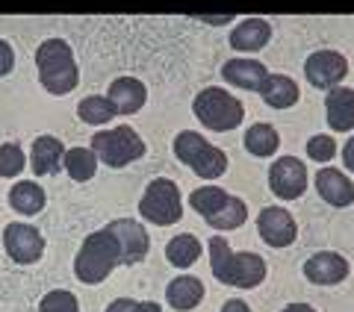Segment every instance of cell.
Wrapping results in <instances>:
<instances>
[{"label":"cell","mask_w":354,"mask_h":312,"mask_svg":"<svg viewBox=\"0 0 354 312\" xmlns=\"http://www.w3.org/2000/svg\"><path fill=\"white\" fill-rule=\"evenodd\" d=\"M245 218H248V209H245V204H242L239 197L230 195L227 204L221 206L213 218H207V224L213 227V230H236V227L245 224Z\"/></svg>","instance_id":"cell-27"},{"label":"cell","mask_w":354,"mask_h":312,"mask_svg":"<svg viewBox=\"0 0 354 312\" xmlns=\"http://www.w3.org/2000/svg\"><path fill=\"white\" fill-rule=\"evenodd\" d=\"M27 159L18 144H0V177H18Z\"/></svg>","instance_id":"cell-30"},{"label":"cell","mask_w":354,"mask_h":312,"mask_svg":"<svg viewBox=\"0 0 354 312\" xmlns=\"http://www.w3.org/2000/svg\"><path fill=\"white\" fill-rule=\"evenodd\" d=\"M198 256H201V242H198L192 233H180V236H174L165 244V260L177 265V269H189Z\"/></svg>","instance_id":"cell-25"},{"label":"cell","mask_w":354,"mask_h":312,"mask_svg":"<svg viewBox=\"0 0 354 312\" xmlns=\"http://www.w3.org/2000/svg\"><path fill=\"white\" fill-rule=\"evenodd\" d=\"M115 265H124V251H121V242L115 233L104 227L92 233V236H86L83 248L74 260V274L80 283L97 286L115 271Z\"/></svg>","instance_id":"cell-2"},{"label":"cell","mask_w":354,"mask_h":312,"mask_svg":"<svg viewBox=\"0 0 354 312\" xmlns=\"http://www.w3.org/2000/svg\"><path fill=\"white\" fill-rule=\"evenodd\" d=\"M139 312H162V306L153 304V300H145V304H139Z\"/></svg>","instance_id":"cell-37"},{"label":"cell","mask_w":354,"mask_h":312,"mask_svg":"<svg viewBox=\"0 0 354 312\" xmlns=\"http://www.w3.org/2000/svg\"><path fill=\"white\" fill-rule=\"evenodd\" d=\"M221 312H251V306L245 304V300L234 298V300H225V306H221Z\"/></svg>","instance_id":"cell-35"},{"label":"cell","mask_w":354,"mask_h":312,"mask_svg":"<svg viewBox=\"0 0 354 312\" xmlns=\"http://www.w3.org/2000/svg\"><path fill=\"white\" fill-rule=\"evenodd\" d=\"M106 312H139V300H133V298H118V300H113V304L106 306Z\"/></svg>","instance_id":"cell-33"},{"label":"cell","mask_w":354,"mask_h":312,"mask_svg":"<svg viewBox=\"0 0 354 312\" xmlns=\"http://www.w3.org/2000/svg\"><path fill=\"white\" fill-rule=\"evenodd\" d=\"M316 192L330 206H351L354 204V183L339 168H319L316 174Z\"/></svg>","instance_id":"cell-16"},{"label":"cell","mask_w":354,"mask_h":312,"mask_svg":"<svg viewBox=\"0 0 354 312\" xmlns=\"http://www.w3.org/2000/svg\"><path fill=\"white\" fill-rule=\"evenodd\" d=\"M106 227L113 230L118 236V242H121V251H124V265H136V262H142L148 256L151 239H148V233H145V227H142L139 221L115 218L113 224H106Z\"/></svg>","instance_id":"cell-13"},{"label":"cell","mask_w":354,"mask_h":312,"mask_svg":"<svg viewBox=\"0 0 354 312\" xmlns=\"http://www.w3.org/2000/svg\"><path fill=\"white\" fill-rule=\"evenodd\" d=\"M39 312H80V304H77L74 292H68V289H53V292L41 298Z\"/></svg>","instance_id":"cell-29"},{"label":"cell","mask_w":354,"mask_h":312,"mask_svg":"<svg viewBox=\"0 0 354 312\" xmlns=\"http://www.w3.org/2000/svg\"><path fill=\"white\" fill-rule=\"evenodd\" d=\"M97 153L92 148H71V150H65V171H68L71 180L77 183H86V180H92L95 171H97Z\"/></svg>","instance_id":"cell-24"},{"label":"cell","mask_w":354,"mask_h":312,"mask_svg":"<svg viewBox=\"0 0 354 312\" xmlns=\"http://www.w3.org/2000/svg\"><path fill=\"white\" fill-rule=\"evenodd\" d=\"M272 39V24L266 18H245L230 30V48L239 53H257Z\"/></svg>","instance_id":"cell-18"},{"label":"cell","mask_w":354,"mask_h":312,"mask_svg":"<svg viewBox=\"0 0 354 312\" xmlns=\"http://www.w3.org/2000/svg\"><path fill=\"white\" fill-rule=\"evenodd\" d=\"M30 168L36 171V177H48L65 168V144L57 136H39L32 142Z\"/></svg>","instance_id":"cell-19"},{"label":"cell","mask_w":354,"mask_h":312,"mask_svg":"<svg viewBox=\"0 0 354 312\" xmlns=\"http://www.w3.org/2000/svg\"><path fill=\"white\" fill-rule=\"evenodd\" d=\"M139 215L151 221L157 227H171L183 218V200H180V188L169 177H157L151 180L145 195L139 200Z\"/></svg>","instance_id":"cell-7"},{"label":"cell","mask_w":354,"mask_h":312,"mask_svg":"<svg viewBox=\"0 0 354 312\" xmlns=\"http://www.w3.org/2000/svg\"><path fill=\"white\" fill-rule=\"evenodd\" d=\"M325 113H328V127L334 133L354 130V88H348V86L328 88Z\"/></svg>","instance_id":"cell-17"},{"label":"cell","mask_w":354,"mask_h":312,"mask_svg":"<svg viewBox=\"0 0 354 312\" xmlns=\"http://www.w3.org/2000/svg\"><path fill=\"white\" fill-rule=\"evenodd\" d=\"M92 150L97 153V159L109 168H124V165L136 162L145 156V142L133 127L121 124L113 130H101L92 136Z\"/></svg>","instance_id":"cell-6"},{"label":"cell","mask_w":354,"mask_h":312,"mask_svg":"<svg viewBox=\"0 0 354 312\" xmlns=\"http://www.w3.org/2000/svg\"><path fill=\"white\" fill-rule=\"evenodd\" d=\"M174 156L183 165H189L198 177H204V180H216V177L227 171L225 150L209 144L201 133H195V130H180L174 136Z\"/></svg>","instance_id":"cell-5"},{"label":"cell","mask_w":354,"mask_h":312,"mask_svg":"<svg viewBox=\"0 0 354 312\" xmlns=\"http://www.w3.org/2000/svg\"><path fill=\"white\" fill-rule=\"evenodd\" d=\"M3 248L18 265H32L44 253V236L32 224L15 221V224H9L3 230Z\"/></svg>","instance_id":"cell-10"},{"label":"cell","mask_w":354,"mask_h":312,"mask_svg":"<svg viewBox=\"0 0 354 312\" xmlns=\"http://www.w3.org/2000/svg\"><path fill=\"white\" fill-rule=\"evenodd\" d=\"M342 165H346L348 171H354V136L346 142V148H342Z\"/></svg>","instance_id":"cell-34"},{"label":"cell","mask_w":354,"mask_h":312,"mask_svg":"<svg viewBox=\"0 0 354 312\" xmlns=\"http://www.w3.org/2000/svg\"><path fill=\"white\" fill-rule=\"evenodd\" d=\"M106 97H109V104L115 106L118 115H133L145 106L148 88L142 80H136V77H118V80H113V86H109Z\"/></svg>","instance_id":"cell-15"},{"label":"cell","mask_w":354,"mask_h":312,"mask_svg":"<svg viewBox=\"0 0 354 312\" xmlns=\"http://www.w3.org/2000/svg\"><path fill=\"white\" fill-rule=\"evenodd\" d=\"M242 144H245V150L251 156L266 159V156H272L274 150L281 148V136H278V130H274L272 124H251L248 133L242 136Z\"/></svg>","instance_id":"cell-23"},{"label":"cell","mask_w":354,"mask_h":312,"mask_svg":"<svg viewBox=\"0 0 354 312\" xmlns=\"http://www.w3.org/2000/svg\"><path fill=\"white\" fill-rule=\"evenodd\" d=\"M307 156L313 162H330L337 156V142L330 136H325V133L322 136H313L307 142Z\"/></svg>","instance_id":"cell-31"},{"label":"cell","mask_w":354,"mask_h":312,"mask_svg":"<svg viewBox=\"0 0 354 312\" xmlns=\"http://www.w3.org/2000/svg\"><path fill=\"white\" fill-rule=\"evenodd\" d=\"M348 260L334 251H319L304 262V277L316 286H337L348 277Z\"/></svg>","instance_id":"cell-12"},{"label":"cell","mask_w":354,"mask_h":312,"mask_svg":"<svg viewBox=\"0 0 354 312\" xmlns=\"http://www.w3.org/2000/svg\"><path fill=\"white\" fill-rule=\"evenodd\" d=\"M281 312H316V306H310V304H290V306H283Z\"/></svg>","instance_id":"cell-36"},{"label":"cell","mask_w":354,"mask_h":312,"mask_svg":"<svg viewBox=\"0 0 354 312\" xmlns=\"http://www.w3.org/2000/svg\"><path fill=\"white\" fill-rule=\"evenodd\" d=\"M257 233L269 248H290L298 236V227L283 206H266L257 215Z\"/></svg>","instance_id":"cell-11"},{"label":"cell","mask_w":354,"mask_h":312,"mask_svg":"<svg viewBox=\"0 0 354 312\" xmlns=\"http://www.w3.org/2000/svg\"><path fill=\"white\" fill-rule=\"evenodd\" d=\"M269 188L281 200H295L307 192V168L295 156H281L269 168Z\"/></svg>","instance_id":"cell-9"},{"label":"cell","mask_w":354,"mask_h":312,"mask_svg":"<svg viewBox=\"0 0 354 312\" xmlns=\"http://www.w3.org/2000/svg\"><path fill=\"white\" fill-rule=\"evenodd\" d=\"M221 80L236 86V88H248V92H260L269 80L266 65L257 59H227L221 65Z\"/></svg>","instance_id":"cell-14"},{"label":"cell","mask_w":354,"mask_h":312,"mask_svg":"<svg viewBox=\"0 0 354 312\" xmlns=\"http://www.w3.org/2000/svg\"><path fill=\"white\" fill-rule=\"evenodd\" d=\"M230 200V195L225 192V188H218V186H204V188H195L192 192V197H189V204H192V209L198 215H204V221L207 218H213L221 206H225Z\"/></svg>","instance_id":"cell-26"},{"label":"cell","mask_w":354,"mask_h":312,"mask_svg":"<svg viewBox=\"0 0 354 312\" xmlns=\"http://www.w3.org/2000/svg\"><path fill=\"white\" fill-rule=\"evenodd\" d=\"M9 206L21 215H36L44 209V188L32 180H21L9 188Z\"/></svg>","instance_id":"cell-22"},{"label":"cell","mask_w":354,"mask_h":312,"mask_svg":"<svg viewBox=\"0 0 354 312\" xmlns=\"http://www.w3.org/2000/svg\"><path fill=\"white\" fill-rule=\"evenodd\" d=\"M192 113L207 130L227 133V130H236L242 124V118H245V106H242L234 95H227L225 88L207 86V88H201V92L195 95Z\"/></svg>","instance_id":"cell-4"},{"label":"cell","mask_w":354,"mask_h":312,"mask_svg":"<svg viewBox=\"0 0 354 312\" xmlns=\"http://www.w3.org/2000/svg\"><path fill=\"white\" fill-rule=\"evenodd\" d=\"M348 59L339 50H316L304 62V77L313 88H334L346 80Z\"/></svg>","instance_id":"cell-8"},{"label":"cell","mask_w":354,"mask_h":312,"mask_svg":"<svg viewBox=\"0 0 354 312\" xmlns=\"http://www.w3.org/2000/svg\"><path fill=\"white\" fill-rule=\"evenodd\" d=\"M260 97H263V104L272 106V109H290L298 104L301 92H298L295 80H290V77L269 74V80H266V86L260 88Z\"/></svg>","instance_id":"cell-21"},{"label":"cell","mask_w":354,"mask_h":312,"mask_svg":"<svg viewBox=\"0 0 354 312\" xmlns=\"http://www.w3.org/2000/svg\"><path fill=\"white\" fill-rule=\"evenodd\" d=\"M15 65V53H12V44L0 39V77H6L9 71H12Z\"/></svg>","instance_id":"cell-32"},{"label":"cell","mask_w":354,"mask_h":312,"mask_svg":"<svg viewBox=\"0 0 354 312\" xmlns=\"http://www.w3.org/2000/svg\"><path fill=\"white\" fill-rule=\"evenodd\" d=\"M36 68H39V83L57 97L74 92L77 80H80L74 53L68 48V41H62V39H48L39 44Z\"/></svg>","instance_id":"cell-3"},{"label":"cell","mask_w":354,"mask_h":312,"mask_svg":"<svg viewBox=\"0 0 354 312\" xmlns=\"http://www.w3.org/2000/svg\"><path fill=\"white\" fill-rule=\"evenodd\" d=\"M204 298V283L198 280V277H174V280L169 283V289H165V300H169V306L180 309V312H189L195 309L198 304H201Z\"/></svg>","instance_id":"cell-20"},{"label":"cell","mask_w":354,"mask_h":312,"mask_svg":"<svg viewBox=\"0 0 354 312\" xmlns=\"http://www.w3.org/2000/svg\"><path fill=\"white\" fill-rule=\"evenodd\" d=\"M209 271L218 283L236 286V289H254L266 280V262L260 253H234L227 239L209 236Z\"/></svg>","instance_id":"cell-1"},{"label":"cell","mask_w":354,"mask_h":312,"mask_svg":"<svg viewBox=\"0 0 354 312\" xmlns=\"http://www.w3.org/2000/svg\"><path fill=\"white\" fill-rule=\"evenodd\" d=\"M77 115L86 124H106L109 118H115V106L109 104V97H101V95H92V97H83L80 106H77Z\"/></svg>","instance_id":"cell-28"}]
</instances>
